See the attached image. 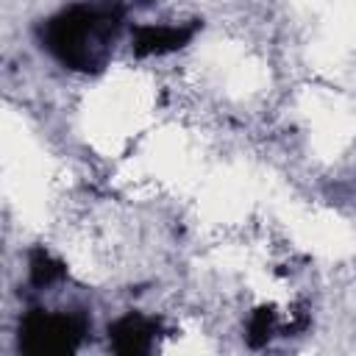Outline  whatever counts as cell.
<instances>
[{
	"label": "cell",
	"mask_w": 356,
	"mask_h": 356,
	"mask_svg": "<svg viewBox=\"0 0 356 356\" xmlns=\"http://www.w3.org/2000/svg\"><path fill=\"white\" fill-rule=\"evenodd\" d=\"M125 11L117 0H83L42 22V47L70 70L100 72L111 56Z\"/></svg>",
	"instance_id": "cell-1"
},
{
	"label": "cell",
	"mask_w": 356,
	"mask_h": 356,
	"mask_svg": "<svg viewBox=\"0 0 356 356\" xmlns=\"http://www.w3.org/2000/svg\"><path fill=\"white\" fill-rule=\"evenodd\" d=\"M89 320L83 312H47L31 309L19 323V350L44 353H72L83 342Z\"/></svg>",
	"instance_id": "cell-2"
},
{
	"label": "cell",
	"mask_w": 356,
	"mask_h": 356,
	"mask_svg": "<svg viewBox=\"0 0 356 356\" xmlns=\"http://www.w3.org/2000/svg\"><path fill=\"white\" fill-rule=\"evenodd\" d=\"M159 331H161V323L156 317L128 312L108 325V345H111V350H117L122 356H139L153 348Z\"/></svg>",
	"instance_id": "cell-3"
},
{
	"label": "cell",
	"mask_w": 356,
	"mask_h": 356,
	"mask_svg": "<svg viewBox=\"0 0 356 356\" xmlns=\"http://www.w3.org/2000/svg\"><path fill=\"white\" fill-rule=\"evenodd\" d=\"M200 22L192 19L186 25H136L134 28V53L136 56H164L172 50H181L189 44V39L197 33Z\"/></svg>",
	"instance_id": "cell-4"
},
{
	"label": "cell",
	"mask_w": 356,
	"mask_h": 356,
	"mask_svg": "<svg viewBox=\"0 0 356 356\" xmlns=\"http://www.w3.org/2000/svg\"><path fill=\"white\" fill-rule=\"evenodd\" d=\"M64 273H67L64 264H61L56 256H50L44 248H33V250H31V256H28V278H31L33 286L44 289V286L61 281Z\"/></svg>",
	"instance_id": "cell-5"
},
{
	"label": "cell",
	"mask_w": 356,
	"mask_h": 356,
	"mask_svg": "<svg viewBox=\"0 0 356 356\" xmlns=\"http://www.w3.org/2000/svg\"><path fill=\"white\" fill-rule=\"evenodd\" d=\"M273 331H275V312L273 309H256L248 320V342L253 348H261V345H267Z\"/></svg>",
	"instance_id": "cell-6"
},
{
	"label": "cell",
	"mask_w": 356,
	"mask_h": 356,
	"mask_svg": "<svg viewBox=\"0 0 356 356\" xmlns=\"http://www.w3.org/2000/svg\"><path fill=\"white\" fill-rule=\"evenodd\" d=\"M139 3H153V0H139Z\"/></svg>",
	"instance_id": "cell-7"
}]
</instances>
